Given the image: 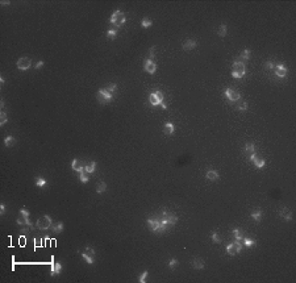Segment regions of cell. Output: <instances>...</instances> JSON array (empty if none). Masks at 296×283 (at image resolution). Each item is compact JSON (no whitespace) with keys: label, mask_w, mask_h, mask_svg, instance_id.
Returning <instances> with one entry per match:
<instances>
[{"label":"cell","mask_w":296,"mask_h":283,"mask_svg":"<svg viewBox=\"0 0 296 283\" xmlns=\"http://www.w3.org/2000/svg\"><path fill=\"white\" fill-rule=\"evenodd\" d=\"M242 249H243L242 242L238 241V240H236L234 242H232V244H229L227 246V253L229 255H236V254H238Z\"/></svg>","instance_id":"cell-8"},{"label":"cell","mask_w":296,"mask_h":283,"mask_svg":"<svg viewBox=\"0 0 296 283\" xmlns=\"http://www.w3.org/2000/svg\"><path fill=\"white\" fill-rule=\"evenodd\" d=\"M16 65H17V69L19 70L26 71V70H29L30 66H32V61H30V58H28V57H21V58H19Z\"/></svg>","instance_id":"cell-10"},{"label":"cell","mask_w":296,"mask_h":283,"mask_svg":"<svg viewBox=\"0 0 296 283\" xmlns=\"http://www.w3.org/2000/svg\"><path fill=\"white\" fill-rule=\"evenodd\" d=\"M243 244H245L246 248H253V246L257 245V242H255V240H251V238H248V237H243L242 238Z\"/></svg>","instance_id":"cell-29"},{"label":"cell","mask_w":296,"mask_h":283,"mask_svg":"<svg viewBox=\"0 0 296 283\" xmlns=\"http://www.w3.org/2000/svg\"><path fill=\"white\" fill-rule=\"evenodd\" d=\"M274 66H275V65H274V63L271 62V61H267V62L265 63V69H266V70H273Z\"/></svg>","instance_id":"cell-46"},{"label":"cell","mask_w":296,"mask_h":283,"mask_svg":"<svg viewBox=\"0 0 296 283\" xmlns=\"http://www.w3.org/2000/svg\"><path fill=\"white\" fill-rule=\"evenodd\" d=\"M105 190H107V183L105 182H100V183L96 186V192L97 194H103Z\"/></svg>","instance_id":"cell-32"},{"label":"cell","mask_w":296,"mask_h":283,"mask_svg":"<svg viewBox=\"0 0 296 283\" xmlns=\"http://www.w3.org/2000/svg\"><path fill=\"white\" fill-rule=\"evenodd\" d=\"M61 271H62V263L61 262H56L53 263V266H51V276L54 275H58V274H61Z\"/></svg>","instance_id":"cell-21"},{"label":"cell","mask_w":296,"mask_h":283,"mask_svg":"<svg viewBox=\"0 0 296 283\" xmlns=\"http://www.w3.org/2000/svg\"><path fill=\"white\" fill-rule=\"evenodd\" d=\"M249 159L251 161V162L254 163V166H255V167H258V169H262V167H265V166H266V161H265L263 158L258 157V156H257V153H253L251 156H249Z\"/></svg>","instance_id":"cell-12"},{"label":"cell","mask_w":296,"mask_h":283,"mask_svg":"<svg viewBox=\"0 0 296 283\" xmlns=\"http://www.w3.org/2000/svg\"><path fill=\"white\" fill-rule=\"evenodd\" d=\"M245 153L248 154V156H251L253 153H255V145L251 144V142H248V144L245 145Z\"/></svg>","instance_id":"cell-27"},{"label":"cell","mask_w":296,"mask_h":283,"mask_svg":"<svg viewBox=\"0 0 296 283\" xmlns=\"http://www.w3.org/2000/svg\"><path fill=\"white\" fill-rule=\"evenodd\" d=\"M192 267L196 270H203L204 269V261L199 257L194 258V260H192Z\"/></svg>","instance_id":"cell-19"},{"label":"cell","mask_w":296,"mask_h":283,"mask_svg":"<svg viewBox=\"0 0 296 283\" xmlns=\"http://www.w3.org/2000/svg\"><path fill=\"white\" fill-rule=\"evenodd\" d=\"M8 121V116H7V113H5L4 111H0V125H4L5 123Z\"/></svg>","instance_id":"cell-34"},{"label":"cell","mask_w":296,"mask_h":283,"mask_svg":"<svg viewBox=\"0 0 296 283\" xmlns=\"http://www.w3.org/2000/svg\"><path fill=\"white\" fill-rule=\"evenodd\" d=\"M4 82H5V79L3 78V77H0V83H1V84H4Z\"/></svg>","instance_id":"cell-54"},{"label":"cell","mask_w":296,"mask_h":283,"mask_svg":"<svg viewBox=\"0 0 296 283\" xmlns=\"http://www.w3.org/2000/svg\"><path fill=\"white\" fill-rule=\"evenodd\" d=\"M232 77L233 78H243L246 74V66L245 63L242 62V61H236V62L233 63V66H232Z\"/></svg>","instance_id":"cell-2"},{"label":"cell","mask_w":296,"mask_h":283,"mask_svg":"<svg viewBox=\"0 0 296 283\" xmlns=\"http://www.w3.org/2000/svg\"><path fill=\"white\" fill-rule=\"evenodd\" d=\"M179 265V262H178V260L176 258H171V260L169 261V267H170V270H174L176 266Z\"/></svg>","instance_id":"cell-39"},{"label":"cell","mask_w":296,"mask_h":283,"mask_svg":"<svg viewBox=\"0 0 296 283\" xmlns=\"http://www.w3.org/2000/svg\"><path fill=\"white\" fill-rule=\"evenodd\" d=\"M37 187H39V188H44V187H46V181H45L44 178H41V176H38L37 179H36V183H34Z\"/></svg>","instance_id":"cell-33"},{"label":"cell","mask_w":296,"mask_h":283,"mask_svg":"<svg viewBox=\"0 0 296 283\" xmlns=\"http://www.w3.org/2000/svg\"><path fill=\"white\" fill-rule=\"evenodd\" d=\"M41 245V240H36V248Z\"/></svg>","instance_id":"cell-52"},{"label":"cell","mask_w":296,"mask_h":283,"mask_svg":"<svg viewBox=\"0 0 296 283\" xmlns=\"http://www.w3.org/2000/svg\"><path fill=\"white\" fill-rule=\"evenodd\" d=\"M44 65H45V62H44V61H38V62L36 63L34 69H36V70H38V69H41V67H42V66H44Z\"/></svg>","instance_id":"cell-47"},{"label":"cell","mask_w":296,"mask_h":283,"mask_svg":"<svg viewBox=\"0 0 296 283\" xmlns=\"http://www.w3.org/2000/svg\"><path fill=\"white\" fill-rule=\"evenodd\" d=\"M82 255H83V260L86 261L88 265H92L95 262V250H94V248H91V246H86V250L82 253Z\"/></svg>","instance_id":"cell-9"},{"label":"cell","mask_w":296,"mask_h":283,"mask_svg":"<svg viewBox=\"0 0 296 283\" xmlns=\"http://www.w3.org/2000/svg\"><path fill=\"white\" fill-rule=\"evenodd\" d=\"M274 70H275V74H276L279 78H284L286 75L288 74V69H287L284 65H282V63H279V65H275V66H274Z\"/></svg>","instance_id":"cell-14"},{"label":"cell","mask_w":296,"mask_h":283,"mask_svg":"<svg viewBox=\"0 0 296 283\" xmlns=\"http://www.w3.org/2000/svg\"><path fill=\"white\" fill-rule=\"evenodd\" d=\"M143 70H145L146 72H149V74H154V72L157 71V65H155L154 61L148 58L145 61V63H143Z\"/></svg>","instance_id":"cell-13"},{"label":"cell","mask_w":296,"mask_h":283,"mask_svg":"<svg viewBox=\"0 0 296 283\" xmlns=\"http://www.w3.org/2000/svg\"><path fill=\"white\" fill-rule=\"evenodd\" d=\"M279 215H280V217H282L283 220H286V221H289V220L292 219V212H291V209L287 208V207H283V208L280 209Z\"/></svg>","instance_id":"cell-16"},{"label":"cell","mask_w":296,"mask_h":283,"mask_svg":"<svg viewBox=\"0 0 296 283\" xmlns=\"http://www.w3.org/2000/svg\"><path fill=\"white\" fill-rule=\"evenodd\" d=\"M146 224H148L149 229H150L151 232H154V233H163L164 230L169 228L162 220H159V219H157V217L148 219V220H146Z\"/></svg>","instance_id":"cell-1"},{"label":"cell","mask_w":296,"mask_h":283,"mask_svg":"<svg viewBox=\"0 0 296 283\" xmlns=\"http://www.w3.org/2000/svg\"><path fill=\"white\" fill-rule=\"evenodd\" d=\"M4 100H1V102H0V108H1V111H3V109H4Z\"/></svg>","instance_id":"cell-50"},{"label":"cell","mask_w":296,"mask_h":283,"mask_svg":"<svg viewBox=\"0 0 296 283\" xmlns=\"http://www.w3.org/2000/svg\"><path fill=\"white\" fill-rule=\"evenodd\" d=\"M161 107H162L163 109H166V108H167V105H166V103H163V102H162V103H161Z\"/></svg>","instance_id":"cell-53"},{"label":"cell","mask_w":296,"mask_h":283,"mask_svg":"<svg viewBox=\"0 0 296 283\" xmlns=\"http://www.w3.org/2000/svg\"><path fill=\"white\" fill-rule=\"evenodd\" d=\"M0 214H1V216L5 214V205L3 204V203H1V204H0Z\"/></svg>","instance_id":"cell-48"},{"label":"cell","mask_w":296,"mask_h":283,"mask_svg":"<svg viewBox=\"0 0 296 283\" xmlns=\"http://www.w3.org/2000/svg\"><path fill=\"white\" fill-rule=\"evenodd\" d=\"M20 214L21 215H23L24 216V217H25L26 219V223H28V225H29V227H32L33 228V229H34V227H33V224L32 223H30V221H29V211H28V209H26V208H21L20 209Z\"/></svg>","instance_id":"cell-28"},{"label":"cell","mask_w":296,"mask_h":283,"mask_svg":"<svg viewBox=\"0 0 296 283\" xmlns=\"http://www.w3.org/2000/svg\"><path fill=\"white\" fill-rule=\"evenodd\" d=\"M63 229H65V225H63L62 221H58L57 224L51 225V230H53L54 233H57V234L62 233V232H63Z\"/></svg>","instance_id":"cell-22"},{"label":"cell","mask_w":296,"mask_h":283,"mask_svg":"<svg viewBox=\"0 0 296 283\" xmlns=\"http://www.w3.org/2000/svg\"><path fill=\"white\" fill-rule=\"evenodd\" d=\"M232 233H233V237H234L236 240H238V241H242L243 234H242V232H241L240 229H237V228H236V229L232 230Z\"/></svg>","instance_id":"cell-31"},{"label":"cell","mask_w":296,"mask_h":283,"mask_svg":"<svg viewBox=\"0 0 296 283\" xmlns=\"http://www.w3.org/2000/svg\"><path fill=\"white\" fill-rule=\"evenodd\" d=\"M95 169H96V162H90L88 165H84V170L83 171H86L87 174H92L94 171H95Z\"/></svg>","instance_id":"cell-26"},{"label":"cell","mask_w":296,"mask_h":283,"mask_svg":"<svg viewBox=\"0 0 296 283\" xmlns=\"http://www.w3.org/2000/svg\"><path fill=\"white\" fill-rule=\"evenodd\" d=\"M125 20H126V17H125V15L123 13V12L121 11H115L113 13H112L111 19H109V23H111L116 29H118L125 23Z\"/></svg>","instance_id":"cell-3"},{"label":"cell","mask_w":296,"mask_h":283,"mask_svg":"<svg viewBox=\"0 0 296 283\" xmlns=\"http://www.w3.org/2000/svg\"><path fill=\"white\" fill-rule=\"evenodd\" d=\"M205 176H207V179L215 182V181H217V179L220 178V174L216 171V170H208V171H207V174H205Z\"/></svg>","instance_id":"cell-20"},{"label":"cell","mask_w":296,"mask_h":283,"mask_svg":"<svg viewBox=\"0 0 296 283\" xmlns=\"http://www.w3.org/2000/svg\"><path fill=\"white\" fill-rule=\"evenodd\" d=\"M79 181H80L82 183H87V182L90 181V175H88L86 171H80L79 173Z\"/></svg>","instance_id":"cell-30"},{"label":"cell","mask_w":296,"mask_h":283,"mask_svg":"<svg viewBox=\"0 0 296 283\" xmlns=\"http://www.w3.org/2000/svg\"><path fill=\"white\" fill-rule=\"evenodd\" d=\"M163 132H164V135L166 136H171V135H174V132H175V125H174L172 123H166L164 124V127H163Z\"/></svg>","instance_id":"cell-17"},{"label":"cell","mask_w":296,"mask_h":283,"mask_svg":"<svg viewBox=\"0 0 296 283\" xmlns=\"http://www.w3.org/2000/svg\"><path fill=\"white\" fill-rule=\"evenodd\" d=\"M112 99H113V94H111L107 88H100L97 91V100H99L100 104H107Z\"/></svg>","instance_id":"cell-5"},{"label":"cell","mask_w":296,"mask_h":283,"mask_svg":"<svg viewBox=\"0 0 296 283\" xmlns=\"http://www.w3.org/2000/svg\"><path fill=\"white\" fill-rule=\"evenodd\" d=\"M227 25H225V24H222V25H220V28H219V36H220V37H225V36H227Z\"/></svg>","instance_id":"cell-36"},{"label":"cell","mask_w":296,"mask_h":283,"mask_svg":"<svg viewBox=\"0 0 296 283\" xmlns=\"http://www.w3.org/2000/svg\"><path fill=\"white\" fill-rule=\"evenodd\" d=\"M151 24H153V23H151V20H149V19H146V17H145V19H142V21H141V26H142V28H150V26H151Z\"/></svg>","instance_id":"cell-38"},{"label":"cell","mask_w":296,"mask_h":283,"mask_svg":"<svg viewBox=\"0 0 296 283\" xmlns=\"http://www.w3.org/2000/svg\"><path fill=\"white\" fill-rule=\"evenodd\" d=\"M262 216H263V212H262L261 208H257L251 212V217L254 221H261L262 220Z\"/></svg>","instance_id":"cell-23"},{"label":"cell","mask_w":296,"mask_h":283,"mask_svg":"<svg viewBox=\"0 0 296 283\" xmlns=\"http://www.w3.org/2000/svg\"><path fill=\"white\" fill-rule=\"evenodd\" d=\"M148 276H149V271H146V270H145V271H143V273L141 274V275L138 276V281L141 282V283H145V282H146V279H148Z\"/></svg>","instance_id":"cell-42"},{"label":"cell","mask_w":296,"mask_h":283,"mask_svg":"<svg viewBox=\"0 0 296 283\" xmlns=\"http://www.w3.org/2000/svg\"><path fill=\"white\" fill-rule=\"evenodd\" d=\"M225 96H227L228 100H230V102H238L241 99L240 92L237 90H234V88H227V90H225Z\"/></svg>","instance_id":"cell-11"},{"label":"cell","mask_w":296,"mask_h":283,"mask_svg":"<svg viewBox=\"0 0 296 283\" xmlns=\"http://www.w3.org/2000/svg\"><path fill=\"white\" fill-rule=\"evenodd\" d=\"M161 220H162L163 223L170 228V227H174V225L176 224V221H178V217H176V215L172 214V212L162 211V217H161Z\"/></svg>","instance_id":"cell-4"},{"label":"cell","mask_w":296,"mask_h":283,"mask_svg":"<svg viewBox=\"0 0 296 283\" xmlns=\"http://www.w3.org/2000/svg\"><path fill=\"white\" fill-rule=\"evenodd\" d=\"M154 56H155V46H151L150 49H149V59L153 61Z\"/></svg>","instance_id":"cell-45"},{"label":"cell","mask_w":296,"mask_h":283,"mask_svg":"<svg viewBox=\"0 0 296 283\" xmlns=\"http://www.w3.org/2000/svg\"><path fill=\"white\" fill-rule=\"evenodd\" d=\"M16 221H17V224H19V225H28V223H26V219L21 214L17 216V220Z\"/></svg>","instance_id":"cell-41"},{"label":"cell","mask_w":296,"mask_h":283,"mask_svg":"<svg viewBox=\"0 0 296 283\" xmlns=\"http://www.w3.org/2000/svg\"><path fill=\"white\" fill-rule=\"evenodd\" d=\"M15 144H16V138L15 137H12V136H7L4 138V145L7 148H12V146H15Z\"/></svg>","instance_id":"cell-25"},{"label":"cell","mask_w":296,"mask_h":283,"mask_svg":"<svg viewBox=\"0 0 296 283\" xmlns=\"http://www.w3.org/2000/svg\"><path fill=\"white\" fill-rule=\"evenodd\" d=\"M162 102H163V92L161 90L154 91V92H151L150 95H149V103H150L153 107L159 105Z\"/></svg>","instance_id":"cell-7"},{"label":"cell","mask_w":296,"mask_h":283,"mask_svg":"<svg viewBox=\"0 0 296 283\" xmlns=\"http://www.w3.org/2000/svg\"><path fill=\"white\" fill-rule=\"evenodd\" d=\"M210 238H212V241H215L216 244H220V242H221V238H220V236H219L217 232H212V233H210Z\"/></svg>","instance_id":"cell-40"},{"label":"cell","mask_w":296,"mask_h":283,"mask_svg":"<svg viewBox=\"0 0 296 283\" xmlns=\"http://www.w3.org/2000/svg\"><path fill=\"white\" fill-rule=\"evenodd\" d=\"M250 54H251V51H250V49H245L241 53V58L243 59H249L250 58Z\"/></svg>","instance_id":"cell-43"},{"label":"cell","mask_w":296,"mask_h":283,"mask_svg":"<svg viewBox=\"0 0 296 283\" xmlns=\"http://www.w3.org/2000/svg\"><path fill=\"white\" fill-rule=\"evenodd\" d=\"M0 4H1V5H8V4H10V1H7V0H4V1H1V3H0Z\"/></svg>","instance_id":"cell-51"},{"label":"cell","mask_w":296,"mask_h":283,"mask_svg":"<svg viewBox=\"0 0 296 283\" xmlns=\"http://www.w3.org/2000/svg\"><path fill=\"white\" fill-rule=\"evenodd\" d=\"M116 36H117V29H116V28H111L108 32H107V37L111 38V39H113Z\"/></svg>","instance_id":"cell-35"},{"label":"cell","mask_w":296,"mask_h":283,"mask_svg":"<svg viewBox=\"0 0 296 283\" xmlns=\"http://www.w3.org/2000/svg\"><path fill=\"white\" fill-rule=\"evenodd\" d=\"M30 229H32V227H29V225H20V233L23 234V236L28 234Z\"/></svg>","instance_id":"cell-37"},{"label":"cell","mask_w":296,"mask_h":283,"mask_svg":"<svg viewBox=\"0 0 296 283\" xmlns=\"http://www.w3.org/2000/svg\"><path fill=\"white\" fill-rule=\"evenodd\" d=\"M196 48V41L195 39H187V41L183 44V49L186 51H191Z\"/></svg>","instance_id":"cell-18"},{"label":"cell","mask_w":296,"mask_h":283,"mask_svg":"<svg viewBox=\"0 0 296 283\" xmlns=\"http://www.w3.org/2000/svg\"><path fill=\"white\" fill-rule=\"evenodd\" d=\"M51 225H53V220H51V217L50 216H48V215L41 216V217L37 220V223H36V227H37L38 229H41V230L49 229V228H51Z\"/></svg>","instance_id":"cell-6"},{"label":"cell","mask_w":296,"mask_h":283,"mask_svg":"<svg viewBox=\"0 0 296 283\" xmlns=\"http://www.w3.org/2000/svg\"><path fill=\"white\" fill-rule=\"evenodd\" d=\"M25 244V240H24V236H21V238H20V245H24Z\"/></svg>","instance_id":"cell-49"},{"label":"cell","mask_w":296,"mask_h":283,"mask_svg":"<svg viewBox=\"0 0 296 283\" xmlns=\"http://www.w3.org/2000/svg\"><path fill=\"white\" fill-rule=\"evenodd\" d=\"M71 169L74 170V171H78V173L83 171V170H84V162H82L80 159H72Z\"/></svg>","instance_id":"cell-15"},{"label":"cell","mask_w":296,"mask_h":283,"mask_svg":"<svg viewBox=\"0 0 296 283\" xmlns=\"http://www.w3.org/2000/svg\"><path fill=\"white\" fill-rule=\"evenodd\" d=\"M237 103V109L238 111H241V112H245V111H248V102L246 100H238V102H236Z\"/></svg>","instance_id":"cell-24"},{"label":"cell","mask_w":296,"mask_h":283,"mask_svg":"<svg viewBox=\"0 0 296 283\" xmlns=\"http://www.w3.org/2000/svg\"><path fill=\"white\" fill-rule=\"evenodd\" d=\"M107 90H108V91H109V92H111V94H113L115 91L117 90V84H116V83H111V84H109L108 87H107Z\"/></svg>","instance_id":"cell-44"}]
</instances>
